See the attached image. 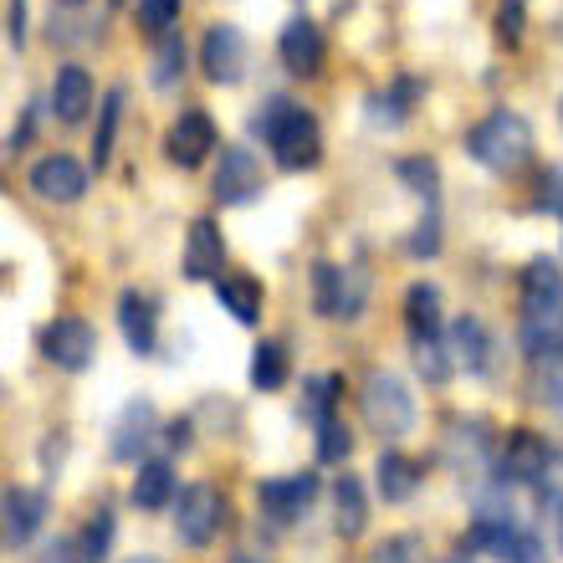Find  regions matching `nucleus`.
<instances>
[{
  "mask_svg": "<svg viewBox=\"0 0 563 563\" xmlns=\"http://www.w3.org/2000/svg\"><path fill=\"white\" fill-rule=\"evenodd\" d=\"M252 134L272 148V159H277L287 175L312 169V164L323 159V129H318V119H312L308 108H297L292 98H272L252 119Z\"/></svg>",
  "mask_w": 563,
  "mask_h": 563,
  "instance_id": "1",
  "label": "nucleus"
},
{
  "mask_svg": "<svg viewBox=\"0 0 563 563\" xmlns=\"http://www.w3.org/2000/svg\"><path fill=\"white\" fill-rule=\"evenodd\" d=\"M466 154H472L482 169H492V175H518L522 164L533 159V129H528L522 113L497 108V113H487V119L466 134Z\"/></svg>",
  "mask_w": 563,
  "mask_h": 563,
  "instance_id": "2",
  "label": "nucleus"
},
{
  "mask_svg": "<svg viewBox=\"0 0 563 563\" xmlns=\"http://www.w3.org/2000/svg\"><path fill=\"white\" fill-rule=\"evenodd\" d=\"M358 410H364V426L385 441H400L416 430V395L405 385L400 374L389 369H369L364 385H358Z\"/></svg>",
  "mask_w": 563,
  "mask_h": 563,
  "instance_id": "3",
  "label": "nucleus"
},
{
  "mask_svg": "<svg viewBox=\"0 0 563 563\" xmlns=\"http://www.w3.org/2000/svg\"><path fill=\"white\" fill-rule=\"evenodd\" d=\"M369 302V272L358 267H333V262H318L312 267V308L323 318H339V323H354Z\"/></svg>",
  "mask_w": 563,
  "mask_h": 563,
  "instance_id": "4",
  "label": "nucleus"
},
{
  "mask_svg": "<svg viewBox=\"0 0 563 563\" xmlns=\"http://www.w3.org/2000/svg\"><path fill=\"white\" fill-rule=\"evenodd\" d=\"M225 528V497L206 482H195L175 497V533L179 543H190V549H210Z\"/></svg>",
  "mask_w": 563,
  "mask_h": 563,
  "instance_id": "5",
  "label": "nucleus"
},
{
  "mask_svg": "<svg viewBox=\"0 0 563 563\" xmlns=\"http://www.w3.org/2000/svg\"><path fill=\"white\" fill-rule=\"evenodd\" d=\"M42 354L46 364H57L67 374H82L98 358V333H92L88 318H52L42 328Z\"/></svg>",
  "mask_w": 563,
  "mask_h": 563,
  "instance_id": "6",
  "label": "nucleus"
},
{
  "mask_svg": "<svg viewBox=\"0 0 563 563\" xmlns=\"http://www.w3.org/2000/svg\"><path fill=\"white\" fill-rule=\"evenodd\" d=\"M553 466V445L538 435V430H512L503 445V456H497V476H503V487H538Z\"/></svg>",
  "mask_w": 563,
  "mask_h": 563,
  "instance_id": "7",
  "label": "nucleus"
},
{
  "mask_svg": "<svg viewBox=\"0 0 563 563\" xmlns=\"http://www.w3.org/2000/svg\"><path fill=\"white\" fill-rule=\"evenodd\" d=\"M210 195L221 206H246L262 195V159L241 144H221V164H216V179H210Z\"/></svg>",
  "mask_w": 563,
  "mask_h": 563,
  "instance_id": "8",
  "label": "nucleus"
},
{
  "mask_svg": "<svg viewBox=\"0 0 563 563\" xmlns=\"http://www.w3.org/2000/svg\"><path fill=\"white\" fill-rule=\"evenodd\" d=\"M200 67L216 88H231L246 77V36H241L231 21H216L206 31V42H200Z\"/></svg>",
  "mask_w": 563,
  "mask_h": 563,
  "instance_id": "9",
  "label": "nucleus"
},
{
  "mask_svg": "<svg viewBox=\"0 0 563 563\" xmlns=\"http://www.w3.org/2000/svg\"><path fill=\"white\" fill-rule=\"evenodd\" d=\"M210 148H216V123L200 108H185L164 134V159L179 164V169H200L210 159Z\"/></svg>",
  "mask_w": 563,
  "mask_h": 563,
  "instance_id": "10",
  "label": "nucleus"
},
{
  "mask_svg": "<svg viewBox=\"0 0 563 563\" xmlns=\"http://www.w3.org/2000/svg\"><path fill=\"white\" fill-rule=\"evenodd\" d=\"M26 185L42 200H57V206H73V200H82L88 195V169L73 159V154H46V159L31 164Z\"/></svg>",
  "mask_w": 563,
  "mask_h": 563,
  "instance_id": "11",
  "label": "nucleus"
},
{
  "mask_svg": "<svg viewBox=\"0 0 563 563\" xmlns=\"http://www.w3.org/2000/svg\"><path fill=\"white\" fill-rule=\"evenodd\" d=\"M312 497H318V476H312V472L272 476V482H262V487H256V507H262L277 528H287V522L302 518V507H308Z\"/></svg>",
  "mask_w": 563,
  "mask_h": 563,
  "instance_id": "12",
  "label": "nucleus"
},
{
  "mask_svg": "<svg viewBox=\"0 0 563 563\" xmlns=\"http://www.w3.org/2000/svg\"><path fill=\"white\" fill-rule=\"evenodd\" d=\"M277 52H282V67L297 77H318L323 73V31H318V21H308V15H292L287 26H282L277 36Z\"/></svg>",
  "mask_w": 563,
  "mask_h": 563,
  "instance_id": "13",
  "label": "nucleus"
},
{
  "mask_svg": "<svg viewBox=\"0 0 563 563\" xmlns=\"http://www.w3.org/2000/svg\"><path fill=\"white\" fill-rule=\"evenodd\" d=\"M225 272V241H221V225L200 216L190 221V236H185V277L190 282H221Z\"/></svg>",
  "mask_w": 563,
  "mask_h": 563,
  "instance_id": "14",
  "label": "nucleus"
},
{
  "mask_svg": "<svg viewBox=\"0 0 563 563\" xmlns=\"http://www.w3.org/2000/svg\"><path fill=\"white\" fill-rule=\"evenodd\" d=\"M518 343L528 354V364H563V308L522 312Z\"/></svg>",
  "mask_w": 563,
  "mask_h": 563,
  "instance_id": "15",
  "label": "nucleus"
},
{
  "mask_svg": "<svg viewBox=\"0 0 563 563\" xmlns=\"http://www.w3.org/2000/svg\"><path fill=\"white\" fill-rule=\"evenodd\" d=\"M46 518V497L31 487H5V549H26L31 538H36V528H42Z\"/></svg>",
  "mask_w": 563,
  "mask_h": 563,
  "instance_id": "16",
  "label": "nucleus"
},
{
  "mask_svg": "<svg viewBox=\"0 0 563 563\" xmlns=\"http://www.w3.org/2000/svg\"><path fill=\"white\" fill-rule=\"evenodd\" d=\"M88 108H92V77H88V67H77V62L57 67V77H52V113L73 129V123L88 119Z\"/></svg>",
  "mask_w": 563,
  "mask_h": 563,
  "instance_id": "17",
  "label": "nucleus"
},
{
  "mask_svg": "<svg viewBox=\"0 0 563 563\" xmlns=\"http://www.w3.org/2000/svg\"><path fill=\"white\" fill-rule=\"evenodd\" d=\"M119 328L139 358L159 349V318H154V302H148L139 287H129V292L119 297Z\"/></svg>",
  "mask_w": 563,
  "mask_h": 563,
  "instance_id": "18",
  "label": "nucleus"
},
{
  "mask_svg": "<svg viewBox=\"0 0 563 563\" xmlns=\"http://www.w3.org/2000/svg\"><path fill=\"white\" fill-rule=\"evenodd\" d=\"M154 430H159V416H154V405L148 400H134L129 410L119 416V426H113V441H108V451L119 461H139L148 451V441H154Z\"/></svg>",
  "mask_w": 563,
  "mask_h": 563,
  "instance_id": "19",
  "label": "nucleus"
},
{
  "mask_svg": "<svg viewBox=\"0 0 563 563\" xmlns=\"http://www.w3.org/2000/svg\"><path fill=\"white\" fill-rule=\"evenodd\" d=\"M445 339H451V354H456V364L466 374H487L492 369V333L482 318H472V312H461L456 323L445 328Z\"/></svg>",
  "mask_w": 563,
  "mask_h": 563,
  "instance_id": "20",
  "label": "nucleus"
},
{
  "mask_svg": "<svg viewBox=\"0 0 563 563\" xmlns=\"http://www.w3.org/2000/svg\"><path fill=\"white\" fill-rule=\"evenodd\" d=\"M426 98V82L420 77H395L389 82V92H369V123H385V129H400L410 113H416V103Z\"/></svg>",
  "mask_w": 563,
  "mask_h": 563,
  "instance_id": "21",
  "label": "nucleus"
},
{
  "mask_svg": "<svg viewBox=\"0 0 563 563\" xmlns=\"http://www.w3.org/2000/svg\"><path fill=\"white\" fill-rule=\"evenodd\" d=\"M420 476H426V466H420L416 456H405V451H385L379 466H374V487H379L385 503H410V497L420 492Z\"/></svg>",
  "mask_w": 563,
  "mask_h": 563,
  "instance_id": "22",
  "label": "nucleus"
},
{
  "mask_svg": "<svg viewBox=\"0 0 563 563\" xmlns=\"http://www.w3.org/2000/svg\"><path fill=\"white\" fill-rule=\"evenodd\" d=\"M445 456L456 472H476V466H487L492 456V435L482 420H451V435H445Z\"/></svg>",
  "mask_w": 563,
  "mask_h": 563,
  "instance_id": "23",
  "label": "nucleus"
},
{
  "mask_svg": "<svg viewBox=\"0 0 563 563\" xmlns=\"http://www.w3.org/2000/svg\"><path fill=\"white\" fill-rule=\"evenodd\" d=\"M543 308H563V272L549 256H533L522 272V312H543Z\"/></svg>",
  "mask_w": 563,
  "mask_h": 563,
  "instance_id": "24",
  "label": "nucleus"
},
{
  "mask_svg": "<svg viewBox=\"0 0 563 563\" xmlns=\"http://www.w3.org/2000/svg\"><path fill=\"white\" fill-rule=\"evenodd\" d=\"M175 466L169 461H139V476H134V507L144 512H159V507L175 503Z\"/></svg>",
  "mask_w": 563,
  "mask_h": 563,
  "instance_id": "25",
  "label": "nucleus"
},
{
  "mask_svg": "<svg viewBox=\"0 0 563 563\" xmlns=\"http://www.w3.org/2000/svg\"><path fill=\"white\" fill-rule=\"evenodd\" d=\"M405 328H410V339H435L441 333V292H435V282H410Z\"/></svg>",
  "mask_w": 563,
  "mask_h": 563,
  "instance_id": "26",
  "label": "nucleus"
},
{
  "mask_svg": "<svg viewBox=\"0 0 563 563\" xmlns=\"http://www.w3.org/2000/svg\"><path fill=\"white\" fill-rule=\"evenodd\" d=\"M216 302H221L236 323H256V318H262V282L256 277H221L216 282Z\"/></svg>",
  "mask_w": 563,
  "mask_h": 563,
  "instance_id": "27",
  "label": "nucleus"
},
{
  "mask_svg": "<svg viewBox=\"0 0 563 563\" xmlns=\"http://www.w3.org/2000/svg\"><path fill=\"white\" fill-rule=\"evenodd\" d=\"M333 507H339V533L343 538H358L364 528H369V503H364L358 476H339V487H333Z\"/></svg>",
  "mask_w": 563,
  "mask_h": 563,
  "instance_id": "28",
  "label": "nucleus"
},
{
  "mask_svg": "<svg viewBox=\"0 0 563 563\" xmlns=\"http://www.w3.org/2000/svg\"><path fill=\"white\" fill-rule=\"evenodd\" d=\"M410 349H416V369L426 385H445V379H451L456 354H451V339H445V333H435V339H410Z\"/></svg>",
  "mask_w": 563,
  "mask_h": 563,
  "instance_id": "29",
  "label": "nucleus"
},
{
  "mask_svg": "<svg viewBox=\"0 0 563 563\" xmlns=\"http://www.w3.org/2000/svg\"><path fill=\"white\" fill-rule=\"evenodd\" d=\"M339 395H343V379H339V374H312L308 385H302V416H308L312 426H328V420H339V416H333Z\"/></svg>",
  "mask_w": 563,
  "mask_h": 563,
  "instance_id": "30",
  "label": "nucleus"
},
{
  "mask_svg": "<svg viewBox=\"0 0 563 563\" xmlns=\"http://www.w3.org/2000/svg\"><path fill=\"white\" fill-rule=\"evenodd\" d=\"M119 119H123V88H108L103 108H98V134H92V164H98V169H108V159H113Z\"/></svg>",
  "mask_w": 563,
  "mask_h": 563,
  "instance_id": "31",
  "label": "nucleus"
},
{
  "mask_svg": "<svg viewBox=\"0 0 563 563\" xmlns=\"http://www.w3.org/2000/svg\"><path fill=\"white\" fill-rule=\"evenodd\" d=\"M252 385L256 389H282L287 385V349L282 343H256L252 349Z\"/></svg>",
  "mask_w": 563,
  "mask_h": 563,
  "instance_id": "32",
  "label": "nucleus"
},
{
  "mask_svg": "<svg viewBox=\"0 0 563 563\" xmlns=\"http://www.w3.org/2000/svg\"><path fill=\"white\" fill-rule=\"evenodd\" d=\"M179 73H185V36L169 31V36H159V46H154V88H175Z\"/></svg>",
  "mask_w": 563,
  "mask_h": 563,
  "instance_id": "33",
  "label": "nucleus"
},
{
  "mask_svg": "<svg viewBox=\"0 0 563 563\" xmlns=\"http://www.w3.org/2000/svg\"><path fill=\"white\" fill-rule=\"evenodd\" d=\"M395 169H400L405 185L426 200V210H435V200H441V169H435V159H400Z\"/></svg>",
  "mask_w": 563,
  "mask_h": 563,
  "instance_id": "34",
  "label": "nucleus"
},
{
  "mask_svg": "<svg viewBox=\"0 0 563 563\" xmlns=\"http://www.w3.org/2000/svg\"><path fill=\"white\" fill-rule=\"evenodd\" d=\"M139 21L154 36H169V26L179 21V0H139Z\"/></svg>",
  "mask_w": 563,
  "mask_h": 563,
  "instance_id": "35",
  "label": "nucleus"
},
{
  "mask_svg": "<svg viewBox=\"0 0 563 563\" xmlns=\"http://www.w3.org/2000/svg\"><path fill=\"white\" fill-rule=\"evenodd\" d=\"M349 445H354L349 426H339V420L318 426V461H343V456H349Z\"/></svg>",
  "mask_w": 563,
  "mask_h": 563,
  "instance_id": "36",
  "label": "nucleus"
},
{
  "mask_svg": "<svg viewBox=\"0 0 563 563\" xmlns=\"http://www.w3.org/2000/svg\"><path fill=\"white\" fill-rule=\"evenodd\" d=\"M42 563H98V559H92L88 538H82V533H73V538H57V543H46Z\"/></svg>",
  "mask_w": 563,
  "mask_h": 563,
  "instance_id": "37",
  "label": "nucleus"
},
{
  "mask_svg": "<svg viewBox=\"0 0 563 563\" xmlns=\"http://www.w3.org/2000/svg\"><path fill=\"white\" fill-rule=\"evenodd\" d=\"M522 26H528V11H522V0H503V5H497V42L518 46V42H522Z\"/></svg>",
  "mask_w": 563,
  "mask_h": 563,
  "instance_id": "38",
  "label": "nucleus"
},
{
  "mask_svg": "<svg viewBox=\"0 0 563 563\" xmlns=\"http://www.w3.org/2000/svg\"><path fill=\"white\" fill-rule=\"evenodd\" d=\"M416 553H420V543L410 533H400V538H385V543L369 553V563H416Z\"/></svg>",
  "mask_w": 563,
  "mask_h": 563,
  "instance_id": "39",
  "label": "nucleus"
},
{
  "mask_svg": "<svg viewBox=\"0 0 563 563\" xmlns=\"http://www.w3.org/2000/svg\"><path fill=\"white\" fill-rule=\"evenodd\" d=\"M410 252H416V256H435V252H441V216H435V210H426V221L416 225Z\"/></svg>",
  "mask_w": 563,
  "mask_h": 563,
  "instance_id": "40",
  "label": "nucleus"
},
{
  "mask_svg": "<svg viewBox=\"0 0 563 563\" xmlns=\"http://www.w3.org/2000/svg\"><path fill=\"white\" fill-rule=\"evenodd\" d=\"M82 538H88V549L92 559H103L108 543H113V512H92V522L82 528Z\"/></svg>",
  "mask_w": 563,
  "mask_h": 563,
  "instance_id": "41",
  "label": "nucleus"
},
{
  "mask_svg": "<svg viewBox=\"0 0 563 563\" xmlns=\"http://www.w3.org/2000/svg\"><path fill=\"white\" fill-rule=\"evenodd\" d=\"M5 42L15 52L26 46V0H5Z\"/></svg>",
  "mask_w": 563,
  "mask_h": 563,
  "instance_id": "42",
  "label": "nucleus"
},
{
  "mask_svg": "<svg viewBox=\"0 0 563 563\" xmlns=\"http://www.w3.org/2000/svg\"><path fill=\"white\" fill-rule=\"evenodd\" d=\"M538 206L553 210V216H563V169H549V175H543V195H538Z\"/></svg>",
  "mask_w": 563,
  "mask_h": 563,
  "instance_id": "43",
  "label": "nucleus"
},
{
  "mask_svg": "<svg viewBox=\"0 0 563 563\" xmlns=\"http://www.w3.org/2000/svg\"><path fill=\"white\" fill-rule=\"evenodd\" d=\"M31 129H36V108H26V119H21V129L11 134V144H5V148H11V154H21V148H26V139H31Z\"/></svg>",
  "mask_w": 563,
  "mask_h": 563,
  "instance_id": "44",
  "label": "nucleus"
},
{
  "mask_svg": "<svg viewBox=\"0 0 563 563\" xmlns=\"http://www.w3.org/2000/svg\"><path fill=\"white\" fill-rule=\"evenodd\" d=\"M549 518H553V538H559V549H563V492L549 503Z\"/></svg>",
  "mask_w": 563,
  "mask_h": 563,
  "instance_id": "45",
  "label": "nucleus"
},
{
  "mask_svg": "<svg viewBox=\"0 0 563 563\" xmlns=\"http://www.w3.org/2000/svg\"><path fill=\"white\" fill-rule=\"evenodd\" d=\"M169 445H190V426H185V420H175V426H169Z\"/></svg>",
  "mask_w": 563,
  "mask_h": 563,
  "instance_id": "46",
  "label": "nucleus"
},
{
  "mask_svg": "<svg viewBox=\"0 0 563 563\" xmlns=\"http://www.w3.org/2000/svg\"><path fill=\"white\" fill-rule=\"evenodd\" d=\"M231 563H267V559H256V553H236Z\"/></svg>",
  "mask_w": 563,
  "mask_h": 563,
  "instance_id": "47",
  "label": "nucleus"
},
{
  "mask_svg": "<svg viewBox=\"0 0 563 563\" xmlns=\"http://www.w3.org/2000/svg\"><path fill=\"white\" fill-rule=\"evenodd\" d=\"M445 563H472V559H445Z\"/></svg>",
  "mask_w": 563,
  "mask_h": 563,
  "instance_id": "48",
  "label": "nucleus"
},
{
  "mask_svg": "<svg viewBox=\"0 0 563 563\" xmlns=\"http://www.w3.org/2000/svg\"><path fill=\"white\" fill-rule=\"evenodd\" d=\"M62 5H82V0H62Z\"/></svg>",
  "mask_w": 563,
  "mask_h": 563,
  "instance_id": "49",
  "label": "nucleus"
},
{
  "mask_svg": "<svg viewBox=\"0 0 563 563\" xmlns=\"http://www.w3.org/2000/svg\"><path fill=\"white\" fill-rule=\"evenodd\" d=\"M134 563H159V559H134Z\"/></svg>",
  "mask_w": 563,
  "mask_h": 563,
  "instance_id": "50",
  "label": "nucleus"
},
{
  "mask_svg": "<svg viewBox=\"0 0 563 563\" xmlns=\"http://www.w3.org/2000/svg\"><path fill=\"white\" fill-rule=\"evenodd\" d=\"M559 123H563V103H559Z\"/></svg>",
  "mask_w": 563,
  "mask_h": 563,
  "instance_id": "51",
  "label": "nucleus"
}]
</instances>
